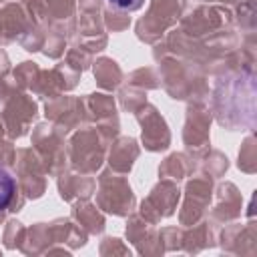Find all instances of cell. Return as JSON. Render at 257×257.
<instances>
[{
    "instance_id": "obj_1",
    "label": "cell",
    "mask_w": 257,
    "mask_h": 257,
    "mask_svg": "<svg viewBox=\"0 0 257 257\" xmlns=\"http://www.w3.org/2000/svg\"><path fill=\"white\" fill-rule=\"evenodd\" d=\"M16 193V181L10 175V171H6L4 167H0V211H4Z\"/></svg>"
},
{
    "instance_id": "obj_2",
    "label": "cell",
    "mask_w": 257,
    "mask_h": 257,
    "mask_svg": "<svg viewBox=\"0 0 257 257\" xmlns=\"http://www.w3.org/2000/svg\"><path fill=\"white\" fill-rule=\"evenodd\" d=\"M145 0H108V4L116 10H124V12H133V10H139L143 6Z\"/></svg>"
}]
</instances>
